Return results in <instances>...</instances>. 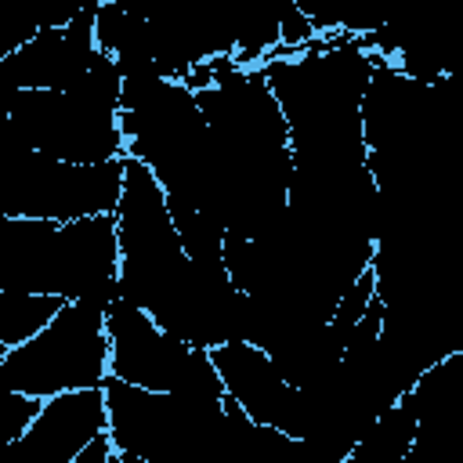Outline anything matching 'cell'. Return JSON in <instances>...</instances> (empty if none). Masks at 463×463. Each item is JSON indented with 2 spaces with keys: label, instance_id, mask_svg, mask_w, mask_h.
I'll return each mask as SVG.
<instances>
[{
  "label": "cell",
  "instance_id": "ba28073f",
  "mask_svg": "<svg viewBox=\"0 0 463 463\" xmlns=\"http://www.w3.org/2000/svg\"><path fill=\"white\" fill-rule=\"evenodd\" d=\"M94 11L83 4L80 14L61 29H40L11 58L0 61V101L25 90H69L94 61Z\"/></svg>",
  "mask_w": 463,
  "mask_h": 463
},
{
  "label": "cell",
  "instance_id": "5bb4252c",
  "mask_svg": "<svg viewBox=\"0 0 463 463\" xmlns=\"http://www.w3.org/2000/svg\"><path fill=\"white\" fill-rule=\"evenodd\" d=\"M36 412H40V402L36 398H25V394L7 391L0 383V452L25 434V427L33 423Z\"/></svg>",
  "mask_w": 463,
  "mask_h": 463
},
{
  "label": "cell",
  "instance_id": "9c48e42d",
  "mask_svg": "<svg viewBox=\"0 0 463 463\" xmlns=\"http://www.w3.org/2000/svg\"><path fill=\"white\" fill-rule=\"evenodd\" d=\"M105 430L109 416L101 387L65 391L40 402V412L33 416L25 434L0 452V463H72Z\"/></svg>",
  "mask_w": 463,
  "mask_h": 463
},
{
  "label": "cell",
  "instance_id": "5b68a950",
  "mask_svg": "<svg viewBox=\"0 0 463 463\" xmlns=\"http://www.w3.org/2000/svg\"><path fill=\"white\" fill-rule=\"evenodd\" d=\"M123 192V159L61 163L33 152L25 141L0 156V217L25 221H83L116 213Z\"/></svg>",
  "mask_w": 463,
  "mask_h": 463
},
{
  "label": "cell",
  "instance_id": "7c38bea8",
  "mask_svg": "<svg viewBox=\"0 0 463 463\" xmlns=\"http://www.w3.org/2000/svg\"><path fill=\"white\" fill-rule=\"evenodd\" d=\"M61 304H65L61 297L0 289V344L7 351L18 347V344H25L29 336H36L61 311Z\"/></svg>",
  "mask_w": 463,
  "mask_h": 463
},
{
  "label": "cell",
  "instance_id": "4fadbf2b",
  "mask_svg": "<svg viewBox=\"0 0 463 463\" xmlns=\"http://www.w3.org/2000/svg\"><path fill=\"white\" fill-rule=\"evenodd\" d=\"M43 7H47V0H40V4L0 0V61L11 58L22 43H29L43 29Z\"/></svg>",
  "mask_w": 463,
  "mask_h": 463
},
{
  "label": "cell",
  "instance_id": "e0dca14e",
  "mask_svg": "<svg viewBox=\"0 0 463 463\" xmlns=\"http://www.w3.org/2000/svg\"><path fill=\"white\" fill-rule=\"evenodd\" d=\"M4 354H7V347H4V344H0V362H4Z\"/></svg>",
  "mask_w": 463,
  "mask_h": 463
},
{
  "label": "cell",
  "instance_id": "3957f363",
  "mask_svg": "<svg viewBox=\"0 0 463 463\" xmlns=\"http://www.w3.org/2000/svg\"><path fill=\"white\" fill-rule=\"evenodd\" d=\"M109 336L105 307L90 300H65L61 311L0 362V383L25 398L47 402L65 391L105 387Z\"/></svg>",
  "mask_w": 463,
  "mask_h": 463
},
{
  "label": "cell",
  "instance_id": "8992f818",
  "mask_svg": "<svg viewBox=\"0 0 463 463\" xmlns=\"http://www.w3.org/2000/svg\"><path fill=\"white\" fill-rule=\"evenodd\" d=\"M14 134L40 156L61 163H109L123 159L119 112L87 105L69 90H25L0 101Z\"/></svg>",
  "mask_w": 463,
  "mask_h": 463
},
{
  "label": "cell",
  "instance_id": "277c9868",
  "mask_svg": "<svg viewBox=\"0 0 463 463\" xmlns=\"http://www.w3.org/2000/svg\"><path fill=\"white\" fill-rule=\"evenodd\" d=\"M119 297L152 315L188 268L177 232L166 213V195L148 166L123 156V192L116 206Z\"/></svg>",
  "mask_w": 463,
  "mask_h": 463
},
{
  "label": "cell",
  "instance_id": "9a60e30c",
  "mask_svg": "<svg viewBox=\"0 0 463 463\" xmlns=\"http://www.w3.org/2000/svg\"><path fill=\"white\" fill-rule=\"evenodd\" d=\"M123 463H145V459H137V456H119Z\"/></svg>",
  "mask_w": 463,
  "mask_h": 463
},
{
  "label": "cell",
  "instance_id": "8fae6325",
  "mask_svg": "<svg viewBox=\"0 0 463 463\" xmlns=\"http://www.w3.org/2000/svg\"><path fill=\"white\" fill-rule=\"evenodd\" d=\"M412 438H416V409L409 398H402L376 416V423L351 445L344 463H402L412 449Z\"/></svg>",
  "mask_w": 463,
  "mask_h": 463
},
{
  "label": "cell",
  "instance_id": "7a4b0ae2",
  "mask_svg": "<svg viewBox=\"0 0 463 463\" xmlns=\"http://www.w3.org/2000/svg\"><path fill=\"white\" fill-rule=\"evenodd\" d=\"M109 441L119 456L145 463H213L224 430V402L159 394L105 380Z\"/></svg>",
  "mask_w": 463,
  "mask_h": 463
},
{
  "label": "cell",
  "instance_id": "2e32d148",
  "mask_svg": "<svg viewBox=\"0 0 463 463\" xmlns=\"http://www.w3.org/2000/svg\"><path fill=\"white\" fill-rule=\"evenodd\" d=\"M109 463H123V459H119V452H112V459H109Z\"/></svg>",
  "mask_w": 463,
  "mask_h": 463
},
{
  "label": "cell",
  "instance_id": "6da1fadb",
  "mask_svg": "<svg viewBox=\"0 0 463 463\" xmlns=\"http://www.w3.org/2000/svg\"><path fill=\"white\" fill-rule=\"evenodd\" d=\"M286 130L293 166H365L362 94L373 54L351 36L318 40L297 54L260 65Z\"/></svg>",
  "mask_w": 463,
  "mask_h": 463
},
{
  "label": "cell",
  "instance_id": "30bf717a",
  "mask_svg": "<svg viewBox=\"0 0 463 463\" xmlns=\"http://www.w3.org/2000/svg\"><path fill=\"white\" fill-rule=\"evenodd\" d=\"M210 362L221 376L224 398L242 409L253 423L275 427L293 438L297 427V387H289L275 362L250 344H221L210 347Z\"/></svg>",
  "mask_w": 463,
  "mask_h": 463
},
{
  "label": "cell",
  "instance_id": "52a82bcc",
  "mask_svg": "<svg viewBox=\"0 0 463 463\" xmlns=\"http://www.w3.org/2000/svg\"><path fill=\"white\" fill-rule=\"evenodd\" d=\"M105 336H109V376L141 387L170 394L181 380V369L188 362V344L159 329L141 307L116 297L105 307Z\"/></svg>",
  "mask_w": 463,
  "mask_h": 463
}]
</instances>
